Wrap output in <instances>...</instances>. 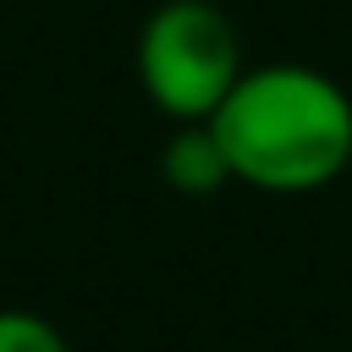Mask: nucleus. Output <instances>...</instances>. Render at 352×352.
<instances>
[{"instance_id": "1", "label": "nucleus", "mask_w": 352, "mask_h": 352, "mask_svg": "<svg viewBox=\"0 0 352 352\" xmlns=\"http://www.w3.org/2000/svg\"><path fill=\"white\" fill-rule=\"evenodd\" d=\"M231 182L258 192H319L352 165V94L302 60L242 66L209 116Z\"/></svg>"}, {"instance_id": "2", "label": "nucleus", "mask_w": 352, "mask_h": 352, "mask_svg": "<svg viewBox=\"0 0 352 352\" xmlns=\"http://www.w3.org/2000/svg\"><path fill=\"white\" fill-rule=\"evenodd\" d=\"M242 77V38L214 0H165L138 33V82L170 121H209Z\"/></svg>"}, {"instance_id": "3", "label": "nucleus", "mask_w": 352, "mask_h": 352, "mask_svg": "<svg viewBox=\"0 0 352 352\" xmlns=\"http://www.w3.org/2000/svg\"><path fill=\"white\" fill-rule=\"evenodd\" d=\"M160 170H165V182L176 192H192V198L231 182V165H226L220 138L209 132V121H176V132H170V143L160 154Z\"/></svg>"}, {"instance_id": "4", "label": "nucleus", "mask_w": 352, "mask_h": 352, "mask_svg": "<svg viewBox=\"0 0 352 352\" xmlns=\"http://www.w3.org/2000/svg\"><path fill=\"white\" fill-rule=\"evenodd\" d=\"M0 352H72V341L28 308H0Z\"/></svg>"}]
</instances>
